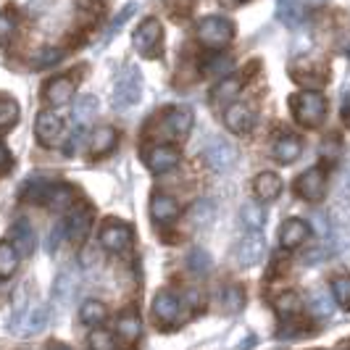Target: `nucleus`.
<instances>
[{"mask_svg": "<svg viewBox=\"0 0 350 350\" xmlns=\"http://www.w3.org/2000/svg\"><path fill=\"white\" fill-rule=\"evenodd\" d=\"M116 334L122 337L126 345L137 342V340H140V334H142L140 316L135 314V311H126V314L119 316V321H116Z\"/></svg>", "mask_w": 350, "mask_h": 350, "instance_id": "obj_25", "label": "nucleus"}, {"mask_svg": "<svg viewBox=\"0 0 350 350\" xmlns=\"http://www.w3.org/2000/svg\"><path fill=\"white\" fill-rule=\"evenodd\" d=\"M245 306V293H243V287L240 284H229L227 290H224V308L227 311H240Z\"/></svg>", "mask_w": 350, "mask_h": 350, "instance_id": "obj_37", "label": "nucleus"}, {"mask_svg": "<svg viewBox=\"0 0 350 350\" xmlns=\"http://www.w3.org/2000/svg\"><path fill=\"white\" fill-rule=\"evenodd\" d=\"M234 37V24L224 16H206L200 18L198 24V40L206 45V48H224L232 42Z\"/></svg>", "mask_w": 350, "mask_h": 350, "instance_id": "obj_2", "label": "nucleus"}, {"mask_svg": "<svg viewBox=\"0 0 350 350\" xmlns=\"http://www.w3.org/2000/svg\"><path fill=\"white\" fill-rule=\"evenodd\" d=\"M240 3H243V0H240Z\"/></svg>", "mask_w": 350, "mask_h": 350, "instance_id": "obj_49", "label": "nucleus"}, {"mask_svg": "<svg viewBox=\"0 0 350 350\" xmlns=\"http://www.w3.org/2000/svg\"><path fill=\"white\" fill-rule=\"evenodd\" d=\"M253 193L261 203H271L282 195V179L274 172H261L253 179Z\"/></svg>", "mask_w": 350, "mask_h": 350, "instance_id": "obj_18", "label": "nucleus"}, {"mask_svg": "<svg viewBox=\"0 0 350 350\" xmlns=\"http://www.w3.org/2000/svg\"><path fill=\"white\" fill-rule=\"evenodd\" d=\"M35 135L45 148H55V145H61V140H64V124H61V119L55 113L42 111L35 119Z\"/></svg>", "mask_w": 350, "mask_h": 350, "instance_id": "obj_8", "label": "nucleus"}, {"mask_svg": "<svg viewBox=\"0 0 350 350\" xmlns=\"http://www.w3.org/2000/svg\"><path fill=\"white\" fill-rule=\"evenodd\" d=\"M193 111L190 108H172L166 116H163V129L172 135V137H185V135H190V129H193Z\"/></svg>", "mask_w": 350, "mask_h": 350, "instance_id": "obj_15", "label": "nucleus"}, {"mask_svg": "<svg viewBox=\"0 0 350 350\" xmlns=\"http://www.w3.org/2000/svg\"><path fill=\"white\" fill-rule=\"evenodd\" d=\"M90 227H92V211L90 208H77L71 211V216L64 224V234L69 237L71 243H82L88 237Z\"/></svg>", "mask_w": 350, "mask_h": 350, "instance_id": "obj_16", "label": "nucleus"}, {"mask_svg": "<svg viewBox=\"0 0 350 350\" xmlns=\"http://www.w3.org/2000/svg\"><path fill=\"white\" fill-rule=\"evenodd\" d=\"M8 243L14 245V250H16L18 256H29L32 250H35V232H32V227H29V221H16L14 227H11V232H8Z\"/></svg>", "mask_w": 350, "mask_h": 350, "instance_id": "obj_19", "label": "nucleus"}, {"mask_svg": "<svg viewBox=\"0 0 350 350\" xmlns=\"http://www.w3.org/2000/svg\"><path fill=\"white\" fill-rule=\"evenodd\" d=\"M48 350H71V348L64 345V342H55V340H53V342H48Z\"/></svg>", "mask_w": 350, "mask_h": 350, "instance_id": "obj_47", "label": "nucleus"}, {"mask_svg": "<svg viewBox=\"0 0 350 350\" xmlns=\"http://www.w3.org/2000/svg\"><path fill=\"white\" fill-rule=\"evenodd\" d=\"M308 237H311V227L303 219H287L280 229V245L287 247V250L300 247Z\"/></svg>", "mask_w": 350, "mask_h": 350, "instance_id": "obj_13", "label": "nucleus"}, {"mask_svg": "<svg viewBox=\"0 0 350 350\" xmlns=\"http://www.w3.org/2000/svg\"><path fill=\"white\" fill-rule=\"evenodd\" d=\"M98 113V98H92V95H85L77 108H74V122H77V129H82V124L88 126V122Z\"/></svg>", "mask_w": 350, "mask_h": 350, "instance_id": "obj_31", "label": "nucleus"}, {"mask_svg": "<svg viewBox=\"0 0 350 350\" xmlns=\"http://www.w3.org/2000/svg\"><path fill=\"white\" fill-rule=\"evenodd\" d=\"M61 55H64V53L58 51V48H42L29 64H32V69H48V66L61 61Z\"/></svg>", "mask_w": 350, "mask_h": 350, "instance_id": "obj_40", "label": "nucleus"}, {"mask_svg": "<svg viewBox=\"0 0 350 350\" xmlns=\"http://www.w3.org/2000/svg\"><path fill=\"white\" fill-rule=\"evenodd\" d=\"M11 166H14V158H11V150H8V148H5L3 142H0V174H5V172H8Z\"/></svg>", "mask_w": 350, "mask_h": 350, "instance_id": "obj_46", "label": "nucleus"}, {"mask_svg": "<svg viewBox=\"0 0 350 350\" xmlns=\"http://www.w3.org/2000/svg\"><path fill=\"white\" fill-rule=\"evenodd\" d=\"M48 321H51V308H48V306H35V308H29V314H27V321H24L21 332L37 334L40 329H45V327H48Z\"/></svg>", "mask_w": 350, "mask_h": 350, "instance_id": "obj_27", "label": "nucleus"}, {"mask_svg": "<svg viewBox=\"0 0 350 350\" xmlns=\"http://www.w3.org/2000/svg\"><path fill=\"white\" fill-rule=\"evenodd\" d=\"M332 298L337 306L350 311V274H340L332 280Z\"/></svg>", "mask_w": 350, "mask_h": 350, "instance_id": "obj_33", "label": "nucleus"}, {"mask_svg": "<svg viewBox=\"0 0 350 350\" xmlns=\"http://www.w3.org/2000/svg\"><path fill=\"white\" fill-rule=\"evenodd\" d=\"M119 142V132L113 126H98L92 135H90V156L100 158L105 153H111Z\"/></svg>", "mask_w": 350, "mask_h": 350, "instance_id": "obj_20", "label": "nucleus"}, {"mask_svg": "<svg viewBox=\"0 0 350 350\" xmlns=\"http://www.w3.org/2000/svg\"><path fill=\"white\" fill-rule=\"evenodd\" d=\"M240 219H243V224L247 227V232H261L263 221H266V211L261 208V203H247L240 211Z\"/></svg>", "mask_w": 350, "mask_h": 350, "instance_id": "obj_30", "label": "nucleus"}, {"mask_svg": "<svg viewBox=\"0 0 350 350\" xmlns=\"http://www.w3.org/2000/svg\"><path fill=\"white\" fill-rule=\"evenodd\" d=\"M187 269L198 274V277H203V274H208L211 271V256L203 250V247H193L190 250V256H187Z\"/></svg>", "mask_w": 350, "mask_h": 350, "instance_id": "obj_34", "label": "nucleus"}, {"mask_svg": "<svg viewBox=\"0 0 350 350\" xmlns=\"http://www.w3.org/2000/svg\"><path fill=\"white\" fill-rule=\"evenodd\" d=\"M40 203H45L53 211H66L74 203V187L71 185H61V182L58 185H45Z\"/></svg>", "mask_w": 350, "mask_h": 350, "instance_id": "obj_17", "label": "nucleus"}, {"mask_svg": "<svg viewBox=\"0 0 350 350\" xmlns=\"http://www.w3.org/2000/svg\"><path fill=\"white\" fill-rule=\"evenodd\" d=\"M142 95V77L135 66H129L126 71H122L113 82V92H111V103L113 108H129L140 100Z\"/></svg>", "mask_w": 350, "mask_h": 350, "instance_id": "obj_3", "label": "nucleus"}, {"mask_svg": "<svg viewBox=\"0 0 350 350\" xmlns=\"http://www.w3.org/2000/svg\"><path fill=\"white\" fill-rule=\"evenodd\" d=\"M293 113H295V119H298L303 126H308V129H314V126H321L324 119H327V100H324V95H319V92H298L293 100Z\"/></svg>", "mask_w": 350, "mask_h": 350, "instance_id": "obj_1", "label": "nucleus"}, {"mask_svg": "<svg viewBox=\"0 0 350 350\" xmlns=\"http://www.w3.org/2000/svg\"><path fill=\"white\" fill-rule=\"evenodd\" d=\"M280 16L287 21V24H298L303 18V11L295 0H280Z\"/></svg>", "mask_w": 350, "mask_h": 350, "instance_id": "obj_42", "label": "nucleus"}, {"mask_svg": "<svg viewBox=\"0 0 350 350\" xmlns=\"http://www.w3.org/2000/svg\"><path fill=\"white\" fill-rule=\"evenodd\" d=\"M16 269H18V253L14 250V245L5 240V243H0V280L14 277Z\"/></svg>", "mask_w": 350, "mask_h": 350, "instance_id": "obj_29", "label": "nucleus"}, {"mask_svg": "<svg viewBox=\"0 0 350 350\" xmlns=\"http://www.w3.org/2000/svg\"><path fill=\"white\" fill-rule=\"evenodd\" d=\"M274 306H277V311H280L282 316H295L300 311V298L295 293H284V295L277 298Z\"/></svg>", "mask_w": 350, "mask_h": 350, "instance_id": "obj_41", "label": "nucleus"}, {"mask_svg": "<svg viewBox=\"0 0 350 350\" xmlns=\"http://www.w3.org/2000/svg\"><path fill=\"white\" fill-rule=\"evenodd\" d=\"M300 150H303V145H300L298 137L290 135V132L280 135V137L274 140V145H271V156L277 158L280 163H295L300 156Z\"/></svg>", "mask_w": 350, "mask_h": 350, "instance_id": "obj_21", "label": "nucleus"}, {"mask_svg": "<svg viewBox=\"0 0 350 350\" xmlns=\"http://www.w3.org/2000/svg\"><path fill=\"white\" fill-rule=\"evenodd\" d=\"M211 219H213V206L208 200H198L193 208H190V221L195 227H208Z\"/></svg>", "mask_w": 350, "mask_h": 350, "instance_id": "obj_36", "label": "nucleus"}, {"mask_svg": "<svg viewBox=\"0 0 350 350\" xmlns=\"http://www.w3.org/2000/svg\"><path fill=\"white\" fill-rule=\"evenodd\" d=\"M161 37H163V29H161V21L158 18H145L140 27L135 29V51H140L142 55H153L156 48L161 45Z\"/></svg>", "mask_w": 350, "mask_h": 350, "instance_id": "obj_7", "label": "nucleus"}, {"mask_svg": "<svg viewBox=\"0 0 350 350\" xmlns=\"http://www.w3.org/2000/svg\"><path fill=\"white\" fill-rule=\"evenodd\" d=\"M240 90H243V85H240V79H234V77H224L216 88L211 90V103L216 105V108H224V105H232V100L240 95Z\"/></svg>", "mask_w": 350, "mask_h": 350, "instance_id": "obj_24", "label": "nucleus"}, {"mask_svg": "<svg viewBox=\"0 0 350 350\" xmlns=\"http://www.w3.org/2000/svg\"><path fill=\"white\" fill-rule=\"evenodd\" d=\"M90 350H116V342H113V334L105 332V329H92L88 337Z\"/></svg>", "mask_w": 350, "mask_h": 350, "instance_id": "obj_39", "label": "nucleus"}, {"mask_svg": "<svg viewBox=\"0 0 350 350\" xmlns=\"http://www.w3.org/2000/svg\"><path fill=\"white\" fill-rule=\"evenodd\" d=\"M232 58H229L227 53H216L213 58H208L206 64H203V71L208 74V77H227L229 71H232Z\"/></svg>", "mask_w": 350, "mask_h": 350, "instance_id": "obj_32", "label": "nucleus"}, {"mask_svg": "<svg viewBox=\"0 0 350 350\" xmlns=\"http://www.w3.org/2000/svg\"><path fill=\"white\" fill-rule=\"evenodd\" d=\"M150 216H153V221H158V224H169V221H174L176 216H179V203H176L172 195H163V193L153 195V200H150Z\"/></svg>", "mask_w": 350, "mask_h": 350, "instance_id": "obj_23", "label": "nucleus"}, {"mask_svg": "<svg viewBox=\"0 0 350 350\" xmlns=\"http://www.w3.org/2000/svg\"><path fill=\"white\" fill-rule=\"evenodd\" d=\"M324 190H327V176L319 166H311L308 172H303L295 182V193L308 203H319L324 198Z\"/></svg>", "mask_w": 350, "mask_h": 350, "instance_id": "obj_6", "label": "nucleus"}, {"mask_svg": "<svg viewBox=\"0 0 350 350\" xmlns=\"http://www.w3.org/2000/svg\"><path fill=\"white\" fill-rule=\"evenodd\" d=\"M145 163H148V169H150L153 174H166V172L176 169V163H179V150H176L174 145H156V148H150V150L145 153Z\"/></svg>", "mask_w": 350, "mask_h": 350, "instance_id": "obj_10", "label": "nucleus"}, {"mask_svg": "<svg viewBox=\"0 0 350 350\" xmlns=\"http://www.w3.org/2000/svg\"><path fill=\"white\" fill-rule=\"evenodd\" d=\"M79 319L88 327H100L105 319H108V308H105L100 300H85L82 308H79Z\"/></svg>", "mask_w": 350, "mask_h": 350, "instance_id": "obj_26", "label": "nucleus"}, {"mask_svg": "<svg viewBox=\"0 0 350 350\" xmlns=\"http://www.w3.org/2000/svg\"><path fill=\"white\" fill-rule=\"evenodd\" d=\"M182 308H185V303L176 298L174 293H169V290H161L153 298V316H156L158 324H163V327L179 324L182 321Z\"/></svg>", "mask_w": 350, "mask_h": 350, "instance_id": "obj_5", "label": "nucleus"}, {"mask_svg": "<svg viewBox=\"0 0 350 350\" xmlns=\"http://www.w3.org/2000/svg\"><path fill=\"white\" fill-rule=\"evenodd\" d=\"M71 293H74V282H71V277L69 274H64V277H58V282H55V303H69V298H71Z\"/></svg>", "mask_w": 350, "mask_h": 350, "instance_id": "obj_43", "label": "nucleus"}, {"mask_svg": "<svg viewBox=\"0 0 350 350\" xmlns=\"http://www.w3.org/2000/svg\"><path fill=\"white\" fill-rule=\"evenodd\" d=\"M348 58H350V48H348Z\"/></svg>", "mask_w": 350, "mask_h": 350, "instance_id": "obj_48", "label": "nucleus"}, {"mask_svg": "<svg viewBox=\"0 0 350 350\" xmlns=\"http://www.w3.org/2000/svg\"><path fill=\"white\" fill-rule=\"evenodd\" d=\"M253 122H256V113L245 103H232L227 108V113H224V124L234 135H247L253 129Z\"/></svg>", "mask_w": 350, "mask_h": 350, "instance_id": "obj_11", "label": "nucleus"}, {"mask_svg": "<svg viewBox=\"0 0 350 350\" xmlns=\"http://www.w3.org/2000/svg\"><path fill=\"white\" fill-rule=\"evenodd\" d=\"M27 314H29V308H27V290H24V293H18L16 303H14V314H11V321H8L11 332H21V327L27 321Z\"/></svg>", "mask_w": 350, "mask_h": 350, "instance_id": "obj_35", "label": "nucleus"}, {"mask_svg": "<svg viewBox=\"0 0 350 350\" xmlns=\"http://www.w3.org/2000/svg\"><path fill=\"white\" fill-rule=\"evenodd\" d=\"M42 95H45V100L53 108H61V105H66L74 98V79L71 77H55L45 85Z\"/></svg>", "mask_w": 350, "mask_h": 350, "instance_id": "obj_14", "label": "nucleus"}, {"mask_svg": "<svg viewBox=\"0 0 350 350\" xmlns=\"http://www.w3.org/2000/svg\"><path fill=\"white\" fill-rule=\"evenodd\" d=\"M18 24H16V16L11 14V11H3L0 14V45H8L14 35H16Z\"/></svg>", "mask_w": 350, "mask_h": 350, "instance_id": "obj_38", "label": "nucleus"}, {"mask_svg": "<svg viewBox=\"0 0 350 350\" xmlns=\"http://www.w3.org/2000/svg\"><path fill=\"white\" fill-rule=\"evenodd\" d=\"M203 156H206L211 169H216V172H227L229 166L234 163V148H232L227 140L216 137V140H211L208 145H206Z\"/></svg>", "mask_w": 350, "mask_h": 350, "instance_id": "obj_12", "label": "nucleus"}, {"mask_svg": "<svg viewBox=\"0 0 350 350\" xmlns=\"http://www.w3.org/2000/svg\"><path fill=\"white\" fill-rule=\"evenodd\" d=\"M18 113H21V108H18L16 100L11 95H0V132L16 126Z\"/></svg>", "mask_w": 350, "mask_h": 350, "instance_id": "obj_28", "label": "nucleus"}, {"mask_svg": "<svg viewBox=\"0 0 350 350\" xmlns=\"http://www.w3.org/2000/svg\"><path fill=\"white\" fill-rule=\"evenodd\" d=\"M293 79L300 82V85H306V88H319L327 79V71L316 61H300V64L293 66Z\"/></svg>", "mask_w": 350, "mask_h": 350, "instance_id": "obj_22", "label": "nucleus"}, {"mask_svg": "<svg viewBox=\"0 0 350 350\" xmlns=\"http://www.w3.org/2000/svg\"><path fill=\"white\" fill-rule=\"evenodd\" d=\"M135 8H137V5H135V3H129V5H126V8H124L122 14H119V16H116V21H113V24H111V35H116V32H119V27H122L124 21H126V18L132 16V14H135Z\"/></svg>", "mask_w": 350, "mask_h": 350, "instance_id": "obj_45", "label": "nucleus"}, {"mask_svg": "<svg viewBox=\"0 0 350 350\" xmlns=\"http://www.w3.org/2000/svg\"><path fill=\"white\" fill-rule=\"evenodd\" d=\"M263 250H266V243H263L261 232H247L232 247V261L243 269H250L263 258Z\"/></svg>", "mask_w": 350, "mask_h": 350, "instance_id": "obj_4", "label": "nucleus"}, {"mask_svg": "<svg viewBox=\"0 0 350 350\" xmlns=\"http://www.w3.org/2000/svg\"><path fill=\"white\" fill-rule=\"evenodd\" d=\"M100 245L108 253H124L126 247L132 245V229L122 224V221H108L100 232Z\"/></svg>", "mask_w": 350, "mask_h": 350, "instance_id": "obj_9", "label": "nucleus"}, {"mask_svg": "<svg viewBox=\"0 0 350 350\" xmlns=\"http://www.w3.org/2000/svg\"><path fill=\"white\" fill-rule=\"evenodd\" d=\"M311 306H314V314H319V316H329V314H332V300L327 298L324 293H316L314 303H311Z\"/></svg>", "mask_w": 350, "mask_h": 350, "instance_id": "obj_44", "label": "nucleus"}]
</instances>
